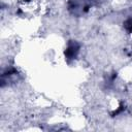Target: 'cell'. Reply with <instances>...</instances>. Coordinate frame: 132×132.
<instances>
[{"label":"cell","mask_w":132,"mask_h":132,"mask_svg":"<svg viewBox=\"0 0 132 132\" xmlns=\"http://www.w3.org/2000/svg\"><path fill=\"white\" fill-rule=\"evenodd\" d=\"M78 52H79V45L75 41H73L67 45L65 51V56L67 59H75Z\"/></svg>","instance_id":"1"},{"label":"cell","mask_w":132,"mask_h":132,"mask_svg":"<svg viewBox=\"0 0 132 132\" xmlns=\"http://www.w3.org/2000/svg\"><path fill=\"white\" fill-rule=\"evenodd\" d=\"M125 26H126V28H127L128 31L132 32V19L127 20V21L125 22Z\"/></svg>","instance_id":"2"}]
</instances>
